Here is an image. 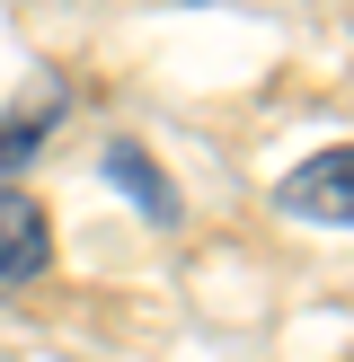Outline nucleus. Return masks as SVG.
Returning <instances> with one entry per match:
<instances>
[{
    "label": "nucleus",
    "mask_w": 354,
    "mask_h": 362,
    "mask_svg": "<svg viewBox=\"0 0 354 362\" xmlns=\"http://www.w3.org/2000/svg\"><path fill=\"white\" fill-rule=\"evenodd\" d=\"M275 204L292 212V221H328V230H346V221H354V151H346V141H328L310 168L283 177Z\"/></svg>",
    "instance_id": "obj_1"
},
{
    "label": "nucleus",
    "mask_w": 354,
    "mask_h": 362,
    "mask_svg": "<svg viewBox=\"0 0 354 362\" xmlns=\"http://www.w3.org/2000/svg\"><path fill=\"white\" fill-rule=\"evenodd\" d=\"M45 265H53V230L35 212V194L0 186V283H35Z\"/></svg>",
    "instance_id": "obj_2"
},
{
    "label": "nucleus",
    "mask_w": 354,
    "mask_h": 362,
    "mask_svg": "<svg viewBox=\"0 0 354 362\" xmlns=\"http://www.w3.org/2000/svg\"><path fill=\"white\" fill-rule=\"evenodd\" d=\"M53 124H62V80H35L27 98L9 106V124H0V177H9V168H27V151L53 133Z\"/></svg>",
    "instance_id": "obj_3"
},
{
    "label": "nucleus",
    "mask_w": 354,
    "mask_h": 362,
    "mask_svg": "<svg viewBox=\"0 0 354 362\" xmlns=\"http://www.w3.org/2000/svg\"><path fill=\"white\" fill-rule=\"evenodd\" d=\"M106 177H115V186L133 194L151 221H177V194H169V177L151 168V151H142V141H106Z\"/></svg>",
    "instance_id": "obj_4"
}]
</instances>
